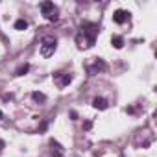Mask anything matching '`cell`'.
Masks as SVG:
<instances>
[{
	"mask_svg": "<svg viewBox=\"0 0 157 157\" xmlns=\"http://www.w3.org/2000/svg\"><path fill=\"white\" fill-rule=\"evenodd\" d=\"M32 98H33L35 102H39V104H43V102H46V96H44L43 93H39V91H35V93H32Z\"/></svg>",
	"mask_w": 157,
	"mask_h": 157,
	"instance_id": "obj_12",
	"label": "cell"
},
{
	"mask_svg": "<svg viewBox=\"0 0 157 157\" xmlns=\"http://www.w3.org/2000/svg\"><path fill=\"white\" fill-rule=\"evenodd\" d=\"M100 28L94 22H83L80 26V32L76 35V44L80 48H91L96 43V35H98Z\"/></svg>",
	"mask_w": 157,
	"mask_h": 157,
	"instance_id": "obj_1",
	"label": "cell"
},
{
	"mask_svg": "<svg viewBox=\"0 0 157 157\" xmlns=\"http://www.w3.org/2000/svg\"><path fill=\"white\" fill-rule=\"evenodd\" d=\"M54 82H56V85L59 89H65L72 82V74H68V72H56L54 74Z\"/></svg>",
	"mask_w": 157,
	"mask_h": 157,
	"instance_id": "obj_4",
	"label": "cell"
},
{
	"mask_svg": "<svg viewBox=\"0 0 157 157\" xmlns=\"http://www.w3.org/2000/svg\"><path fill=\"white\" fill-rule=\"evenodd\" d=\"M41 13L44 15V19L46 21H50V22H56L57 19H59V10H57V6L54 4V2H41Z\"/></svg>",
	"mask_w": 157,
	"mask_h": 157,
	"instance_id": "obj_2",
	"label": "cell"
},
{
	"mask_svg": "<svg viewBox=\"0 0 157 157\" xmlns=\"http://www.w3.org/2000/svg\"><path fill=\"white\" fill-rule=\"evenodd\" d=\"M56 46H57L56 37H52V35H44L43 41H41V56H43V57H50V56L56 52Z\"/></svg>",
	"mask_w": 157,
	"mask_h": 157,
	"instance_id": "obj_3",
	"label": "cell"
},
{
	"mask_svg": "<svg viewBox=\"0 0 157 157\" xmlns=\"http://www.w3.org/2000/svg\"><path fill=\"white\" fill-rule=\"evenodd\" d=\"M91 126H93V122H91V120L83 122V129H91Z\"/></svg>",
	"mask_w": 157,
	"mask_h": 157,
	"instance_id": "obj_13",
	"label": "cell"
},
{
	"mask_svg": "<svg viewBox=\"0 0 157 157\" xmlns=\"http://www.w3.org/2000/svg\"><path fill=\"white\" fill-rule=\"evenodd\" d=\"M113 21H115L117 24L128 22V21H129V11H126V10H117V11L113 13Z\"/></svg>",
	"mask_w": 157,
	"mask_h": 157,
	"instance_id": "obj_6",
	"label": "cell"
},
{
	"mask_svg": "<svg viewBox=\"0 0 157 157\" xmlns=\"http://www.w3.org/2000/svg\"><path fill=\"white\" fill-rule=\"evenodd\" d=\"M26 28H28V21H24V19H19V21L15 22V30L22 32V30H26Z\"/></svg>",
	"mask_w": 157,
	"mask_h": 157,
	"instance_id": "obj_10",
	"label": "cell"
},
{
	"mask_svg": "<svg viewBox=\"0 0 157 157\" xmlns=\"http://www.w3.org/2000/svg\"><path fill=\"white\" fill-rule=\"evenodd\" d=\"M111 44H113L117 50H120V48L124 46V39H122L120 35H113V37H111Z\"/></svg>",
	"mask_w": 157,
	"mask_h": 157,
	"instance_id": "obj_9",
	"label": "cell"
},
{
	"mask_svg": "<svg viewBox=\"0 0 157 157\" xmlns=\"http://www.w3.org/2000/svg\"><path fill=\"white\" fill-rule=\"evenodd\" d=\"M107 105H109V104H107V100H105V98H98V96H96V98L93 100V107H94V109L104 111V109H107Z\"/></svg>",
	"mask_w": 157,
	"mask_h": 157,
	"instance_id": "obj_7",
	"label": "cell"
},
{
	"mask_svg": "<svg viewBox=\"0 0 157 157\" xmlns=\"http://www.w3.org/2000/svg\"><path fill=\"white\" fill-rule=\"evenodd\" d=\"M105 68H107V65H105V61L100 59V57H94L93 63L87 65V72H89V74H98V72H104Z\"/></svg>",
	"mask_w": 157,
	"mask_h": 157,
	"instance_id": "obj_5",
	"label": "cell"
},
{
	"mask_svg": "<svg viewBox=\"0 0 157 157\" xmlns=\"http://www.w3.org/2000/svg\"><path fill=\"white\" fill-rule=\"evenodd\" d=\"M50 146H52V153H54V157H63V148L59 146V142L50 140Z\"/></svg>",
	"mask_w": 157,
	"mask_h": 157,
	"instance_id": "obj_8",
	"label": "cell"
},
{
	"mask_svg": "<svg viewBox=\"0 0 157 157\" xmlns=\"http://www.w3.org/2000/svg\"><path fill=\"white\" fill-rule=\"evenodd\" d=\"M0 118H2V111H0Z\"/></svg>",
	"mask_w": 157,
	"mask_h": 157,
	"instance_id": "obj_15",
	"label": "cell"
},
{
	"mask_svg": "<svg viewBox=\"0 0 157 157\" xmlns=\"http://www.w3.org/2000/svg\"><path fill=\"white\" fill-rule=\"evenodd\" d=\"M70 118H72V120H76V118H78V113H76V111H72V113H70Z\"/></svg>",
	"mask_w": 157,
	"mask_h": 157,
	"instance_id": "obj_14",
	"label": "cell"
},
{
	"mask_svg": "<svg viewBox=\"0 0 157 157\" xmlns=\"http://www.w3.org/2000/svg\"><path fill=\"white\" fill-rule=\"evenodd\" d=\"M28 70H30V65H28V63H24V65H21V67L15 70V76H24Z\"/></svg>",
	"mask_w": 157,
	"mask_h": 157,
	"instance_id": "obj_11",
	"label": "cell"
}]
</instances>
